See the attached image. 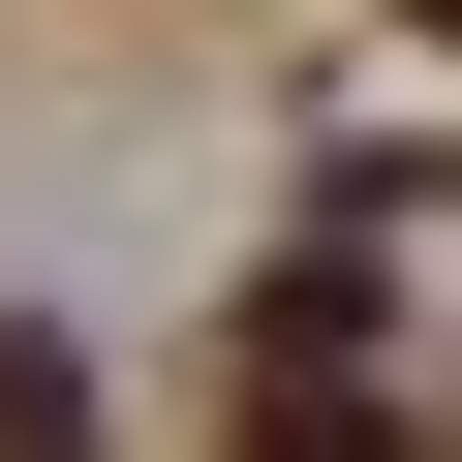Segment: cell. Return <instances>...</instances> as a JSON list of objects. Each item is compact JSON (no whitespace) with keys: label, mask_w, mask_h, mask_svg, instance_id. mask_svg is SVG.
Here are the masks:
<instances>
[{"label":"cell","mask_w":462,"mask_h":462,"mask_svg":"<svg viewBox=\"0 0 462 462\" xmlns=\"http://www.w3.org/2000/svg\"><path fill=\"white\" fill-rule=\"evenodd\" d=\"M247 462H401V401H370V247H339V216L247 278Z\"/></svg>","instance_id":"1"},{"label":"cell","mask_w":462,"mask_h":462,"mask_svg":"<svg viewBox=\"0 0 462 462\" xmlns=\"http://www.w3.org/2000/svg\"><path fill=\"white\" fill-rule=\"evenodd\" d=\"M0 462H93V339L62 309H0Z\"/></svg>","instance_id":"2"},{"label":"cell","mask_w":462,"mask_h":462,"mask_svg":"<svg viewBox=\"0 0 462 462\" xmlns=\"http://www.w3.org/2000/svg\"><path fill=\"white\" fill-rule=\"evenodd\" d=\"M401 32H431V62H462V0H401Z\"/></svg>","instance_id":"3"},{"label":"cell","mask_w":462,"mask_h":462,"mask_svg":"<svg viewBox=\"0 0 462 462\" xmlns=\"http://www.w3.org/2000/svg\"><path fill=\"white\" fill-rule=\"evenodd\" d=\"M431 462H462V401H431Z\"/></svg>","instance_id":"4"}]
</instances>
